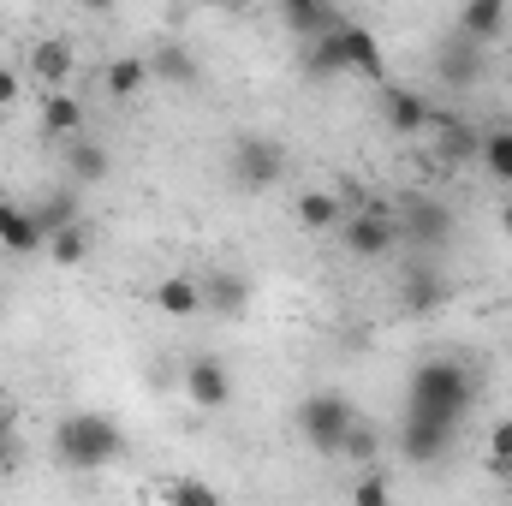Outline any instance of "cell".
Segmentation results:
<instances>
[{
  "instance_id": "6da1fadb",
  "label": "cell",
  "mask_w": 512,
  "mask_h": 506,
  "mask_svg": "<svg viewBox=\"0 0 512 506\" xmlns=\"http://www.w3.org/2000/svg\"><path fill=\"white\" fill-rule=\"evenodd\" d=\"M477 405V376L453 358H429L405 381V411L417 417H441V423H465V411Z\"/></svg>"
},
{
  "instance_id": "7a4b0ae2",
  "label": "cell",
  "mask_w": 512,
  "mask_h": 506,
  "mask_svg": "<svg viewBox=\"0 0 512 506\" xmlns=\"http://www.w3.org/2000/svg\"><path fill=\"white\" fill-rule=\"evenodd\" d=\"M54 459L66 471H102V465L126 459V429L102 411H66L54 423Z\"/></svg>"
},
{
  "instance_id": "3957f363",
  "label": "cell",
  "mask_w": 512,
  "mask_h": 506,
  "mask_svg": "<svg viewBox=\"0 0 512 506\" xmlns=\"http://www.w3.org/2000/svg\"><path fill=\"white\" fill-rule=\"evenodd\" d=\"M352 399L346 393H310L304 405H298V429H304V441L316 447V453H328V459H340V441H346V429H352Z\"/></svg>"
},
{
  "instance_id": "277c9868",
  "label": "cell",
  "mask_w": 512,
  "mask_h": 506,
  "mask_svg": "<svg viewBox=\"0 0 512 506\" xmlns=\"http://www.w3.org/2000/svg\"><path fill=\"white\" fill-rule=\"evenodd\" d=\"M340 245H346L352 256H364V262H382V256L399 251V215L382 209V203L352 209V215L340 221Z\"/></svg>"
},
{
  "instance_id": "5b68a950",
  "label": "cell",
  "mask_w": 512,
  "mask_h": 506,
  "mask_svg": "<svg viewBox=\"0 0 512 506\" xmlns=\"http://www.w3.org/2000/svg\"><path fill=\"white\" fill-rule=\"evenodd\" d=\"M286 173V149L274 137H239L233 155H227V179L233 191H274Z\"/></svg>"
},
{
  "instance_id": "8992f818",
  "label": "cell",
  "mask_w": 512,
  "mask_h": 506,
  "mask_svg": "<svg viewBox=\"0 0 512 506\" xmlns=\"http://www.w3.org/2000/svg\"><path fill=\"white\" fill-rule=\"evenodd\" d=\"M453 239V209L441 197H411L399 209V245H423V251H441Z\"/></svg>"
},
{
  "instance_id": "52a82bcc",
  "label": "cell",
  "mask_w": 512,
  "mask_h": 506,
  "mask_svg": "<svg viewBox=\"0 0 512 506\" xmlns=\"http://www.w3.org/2000/svg\"><path fill=\"white\" fill-rule=\"evenodd\" d=\"M453 429H459V423H441V417H417V411H405V423H399V459H411V465H435V459H447Z\"/></svg>"
},
{
  "instance_id": "ba28073f",
  "label": "cell",
  "mask_w": 512,
  "mask_h": 506,
  "mask_svg": "<svg viewBox=\"0 0 512 506\" xmlns=\"http://www.w3.org/2000/svg\"><path fill=\"white\" fill-rule=\"evenodd\" d=\"M447 298H453V280H447L435 262H417V268L399 274V310H405V316H435Z\"/></svg>"
},
{
  "instance_id": "9c48e42d",
  "label": "cell",
  "mask_w": 512,
  "mask_h": 506,
  "mask_svg": "<svg viewBox=\"0 0 512 506\" xmlns=\"http://www.w3.org/2000/svg\"><path fill=\"white\" fill-rule=\"evenodd\" d=\"M435 72H441V78H447L453 90H471V84H477V78L489 72V48L453 30V36H447V42L435 48Z\"/></svg>"
},
{
  "instance_id": "30bf717a",
  "label": "cell",
  "mask_w": 512,
  "mask_h": 506,
  "mask_svg": "<svg viewBox=\"0 0 512 506\" xmlns=\"http://www.w3.org/2000/svg\"><path fill=\"white\" fill-rule=\"evenodd\" d=\"M340 54H346V72H364L370 84H387V60H382V42H376V30L370 24H352V18H340Z\"/></svg>"
},
{
  "instance_id": "8fae6325",
  "label": "cell",
  "mask_w": 512,
  "mask_h": 506,
  "mask_svg": "<svg viewBox=\"0 0 512 506\" xmlns=\"http://www.w3.org/2000/svg\"><path fill=\"white\" fill-rule=\"evenodd\" d=\"M203 310L221 316V322H239V316L251 310V280H245L239 268H209V280H203Z\"/></svg>"
},
{
  "instance_id": "7c38bea8",
  "label": "cell",
  "mask_w": 512,
  "mask_h": 506,
  "mask_svg": "<svg viewBox=\"0 0 512 506\" xmlns=\"http://www.w3.org/2000/svg\"><path fill=\"white\" fill-rule=\"evenodd\" d=\"M185 399H191L197 411H221V405L233 399L227 364H221V358H191V364H185Z\"/></svg>"
},
{
  "instance_id": "4fadbf2b",
  "label": "cell",
  "mask_w": 512,
  "mask_h": 506,
  "mask_svg": "<svg viewBox=\"0 0 512 506\" xmlns=\"http://www.w3.org/2000/svg\"><path fill=\"white\" fill-rule=\"evenodd\" d=\"M42 90H60L72 72H78V54H72V42L66 36H42L36 48H30V66H24Z\"/></svg>"
},
{
  "instance_id": "5bb4252c",
  "label": "cell",
  "mask_w": 512,
  "mask_h": 506,
  "mask_svg": "<svg viewBox=\"0 0 512 506\" xmlns=\"http://www.w3.org/2000/svg\"><path fill=\"white\" fill-rule=\"evenodd\" d=\"M382 120L399 137H423L429 131V120H435V108L417 96V90H399V84H382Z\"/></svg>"
},
{
  "instance_id": "9a60e30c",
  "label": "cell",
  "mask_w": 512,
  "mask_h": 506,
  "mask_svg": "<svg viewBox=\"0 0 512 506\" xmlns=\"http://www.w3.org/2000/svg\"><path fill=\"white\" fill-rule=\"evenodd\" d=\"M149 78H161L167 90H197L203 84V66H197V54L185 42H161L149 54Z\"/></svg>"
},
{
  "instance_id": "2e32d148",
  "label": "cell",
  "mask_w": 512,
  "mask_h": 506,
  "mask_svg": "<svg viewBox=\"0 0 512 506\" xmlns=\"http://www.w3.org/2000/svg\"><path fill=\"white\" fill-rule=\"evenodd\" d=\"M429 131H435V155H441L447 167H459V161H471V155L483 149L477 126H471V120H459V114H435Z\"/></svg>"
},
{
  "instance_id": "e0dca14e",
  "label": "cell",
  "mask_w": 512,
  "mask_h": 506,
  "mask_svg": "<svg viewBox=\"0 0 512 506\" xmlns=\"http://www.w3.org/2000/svg\"><path fill=\"white\" fill-rule=\"evenodd\" d=\"M507 12H512V0H465L453 30L489 48V42H501V30H507Z\"/></svg>"
},
{
  "instance_id": "ac0fdd59",
  "label": "cell",
  "mask_w": 512,
  "mask_h": 506,
  "mask_svg": "<svg viewBox=\"0 0 512 506\" xmlns=\"http://www.w3.org/2000/svg\"><path fill=\"white\" fill-rule=\"evenodd\" d=\"M66 173H72V185H102L108 173H114V155L96 143V137H66Z\"/></svg>"
},
{
  "instance_id": "d6986e66",
  "label": "cell",
  "mask_w": 512,
  "mask_h": 506,
  "mask_svg": "<svg viewBox=\"0 0 512 506\" xmlns=\"http://www.w3.org/2000/svg\"><path fill=\"white\" fill-rule=\"evenodd\" d=\"M84 131V102L60 84V90H48V102H42V137L48 143H66V137H78Z\"/></svg>"
},
{
  "instance_id": "ffe728a7",
  "label": "cell",
  "mask_w": 512,
  "mask_h": 506,
  "mask_svg": "<svg viewBox=\"0 0 512 506\" xmlns=\"http://www.w3.org/2000/svg\"><path fill=\"white\" fill-rule=\"evenodd\" d=\"M155 310L173 316V322L203 316V280H191V274H167V280L155 286Z\"/></svg>"
},
{
  "instance_id": "44dd1931",
  "label": "cell",
  "mask_w": 512,
  "mask_h": 506,
  "mask_svg": "<svg viewBox=\"0 0 512 506\" xmlns=\"http://www.w3.org/2000/svg\"><path fill=\"white\" fill-rule=\"evenodd\" d=\"M334 30H340V24H334ZM334 30L304 36V78H310V84H328V78L346 72V54H340V36H334Z\"/></svg>"
},
{
  "instance_id": "7402d4cb",
  "label": "cell",
  "mask_w": 512,
  "mask_h": 506,
  "mask_svg": "<svg viewBox=\"0 0 512 506\" xmlns=\"http://www.w3.org/2000/svg\"><path fill=\"white\" fill-rule=\"evenodd\" d=\"M0 245H6V251H18V256H30V251H42V245H48V233L36 227V215H30V209L0 203Z\"/></svg>"
},
{
  "instance_id": "603a6c76",
  "label": "cell",
  "mask_w": 512,
  "mask_h": 506,
  "mask_svg": "<svg viewBox=\"0 0 512 506\" xmlns=\"http://www.w3.org/2000/svg\"><path fill=\"white\" fill-rule=\"evenodd\" d=\"M340 221H346L340 191H304L298 197V227L304 233H340Z\"/></svg>"
},
{
  "instance_id": "cb8c5ba5",
  "label": "cell",
  "mask_w": 512,
  "mask_h": 506,
  "mask_svg": "<svg viewBox=\"0 0 512 506\" xmlns=\"http://www.w3.org/2000/svg\"><path fill=\"white\" fill-rule=\"evenodd\" d=\"M102 84H108V96L126 102V96H137V90L149 84V60H143V54H120V60H108V66H102Z\"/></svg>"
},
{
  "instance_id": "d4e9b609",
  "label": "cell",
  "mask_w": 512,
  "mask_h": 506,
  "mask_svg": "<svg viewBox=\"0 0 512 506\" xmlns=\"http://www.w3.org/2000/svg\"><path fill=\"white\" fill-rule=\"evenodd\" d=\"M340 459H352V465H376V459H382V435H376V423L352 417V429H346V441H340Z\"/></svg>"
},
{
  "instance_id": "484cf974",
  "label": "cell",
  "mask_w": 512,
  "mask_h": 506,
  "mask_svg": "<svg viewBox=\"0 0 512 506\" xmlns=\"http://www.w3.org/2000/svg\"><path fill=\"white\" fill-rule=\"evenodd\" d=\"M30 215H36V227H42V233H60V227H72V221H78V197H72V191H48Z\"/></svg>"
},
{
  "instance_id": "4316f807",
  "label": "cell",
  "mask_w": 512,
  "mask_h": 506,
  "mask_svg": "<svg viewBox=\"0 0 512 506\" xmlns=\"http://www.w3.org/2000/svg\"><path fill=\"white\" fill-rule=\"evenodd\" d=\"M48 256H54L60 268H78V262L90 256V233H84V221H72V227L48 233Z\"/></svg>"
},
{
  "instance_id": "83f0119b",
  "label": "cell",
  "mask_w": 512,
  "mask_h": 506,
  "mask_svg": "<svg viewBox=\"0 0 512 506\" xmlns=\"http://www.w3.org/2000/svg\"><path fill=\"white\" fill-rule=\"evenodd\" d=\"M477 155H483V167H489L495 185H512V131H489Z\"/></svg>"
},
{
  "instance_id": "f1b7e54d",
  "label": "cell",
  "mask_w": 512,
  "mask_h": 506,
  "mask_svg": "<svg viewBox=\"0 0 512 506\" xmlns=\"http://www.w3.org/2000/svg\"><path fill=\"white\" fill-rule=\"evenodd\" d=\"M161 501H179V506H215V501H221V489H209V483H191V477H179V483H161Z\"/></svg>"
},
{
  "instance_id": "f546056e",
  "label": "cell",
  "mask_w": 512,
  "mask_h": 506,
  "mask_svg": "<svg viewBox=\"0 0 512 506\" xmlns=\"http://www.w3.org/2000/svg\"><path fill=\"white\" fill-rule=\"evenodd\" d=\"M489 471L495 477H512V417L495 423V435H489Z\"/></svg>"
},
{
  "instance_id": "4dcf8cb0",
  "label": "cell",
  "mask_w": 512,
  "mask_h": 506,
  "mask_svg": "<svg viewBox=\"0 0 512 506\" xmlns=\"http://www.w3.org/2000/svg\"><path fill=\"white\" fill-rule=\"evenodd\" d=\"M387 501H393V483H387L382 471H370V477L352 483V506H387Z\"/></svg>"
},
{
  "instance_id": "1f68e13d",
  "label": "cell",
  "mask_w": 512,
  "mask_h": 506,
  "mask_svg": "<svg viewBox=\"0 0 512 506\" xmlns=\"http://www.w3.org/2000/svg\"><path fill=\"white\" fill-rule=\"evenodd\" d=\"M18 90H24V78H18L12 66H0V114H6V108H18Z\"/></svg>"
},
{
  "instance_id": "d6a6232c",
  "label": "cell",
  "mask_w": 512,
  "mask_h": 506,
  "mask_svg": "<svg viewBox=\"0 0 512 506\" xmlns=\"http://www.w3.org/2000/svg\"><path fill=\"white\" fill-rule=\"evenodd\" d=\"M18 453H24V447H18V423H0V471L18 465Z\"/></svg>"
},
{
  "instance_id": "836d02e7",
  "label": "cell",
  "mask_w": 512,
  "mask_h": 506,
  "mask_svg": "<svg viewBox=\"0 0 512 506\" xmlns=\"http://www.w3.org/2000/svg\"><path fill=\"white\" fill-rule=\"evenodd\" d=\"M274 6H280L286 18H304V12H310V6H322V0H274Z\"/></svg>"
},
{
  "instance_id": "e575fe53",
  "label": "cell",
  "mask_w": 512,
  "mask_h": 506,
  "mask_svg": "<svg viewBox=\"0 0 512 506\" xmlns=\"http://www.w3.org/2000/svg\"><path fill=\"white\" fill-rule=\"evenodd\" d=\"M78 6H84V12H114L120 0H78Z\"/></svg>"
},
{
  "instance_id": "d590c367",
  "label": "cell",
  "mask_w": 512,
  "mask_h": 506,
  "mask_svg": "<svg viewBox=\"0 0 512 506\" xmlns=\"http://www.w3.org/2000/svg\"><path fill=\"white\" fill-rule=\"evenodd\" d=\"M0 423H12V399L6 393H0Z\"/></svg>"
},
{
  "instance_id": "8d00e7d4",
  "label": "cell",
  "mask_w": 512,
  "mask_h": 506,
  "mask_svg": "<svg viewBox=\"0 0 512 506\" xmlns=\"http://www.w3.org/2000/svg\"><path fill=\"white\" fill-rule=\"evenodd\" d=\"M501 227H507V233H512V203H507V209H501Z\"/></svg>"
},
{
  "instance_id": "74e56055",
  "label": "cell",
  "mask_w": 512,
  "mask_h": 506,
  "mask_svg": "<svg viewBox=\"0 0 512 506\" xmlns=\"http://www.w3.org/2000/svg\"><path fill=\"white\" fill-rule=\"evenodd\" d=\"M227 6H256V0H227Z\"/></svg>"
},
{
  "instance_id": "f35d334b",
  "label": "cell",
  "mask_w": 512,
  "mask_h": 506,
  "mask_svg": "<svg viewBox=\"0 0 512 506\" xmlns=\"http://www.w3.org/2000/svg\"><path fill=\"white\" fill-rule=\"evenodd\" d=\"M0 316H6V298H0Z\"/></svg>"
}]
</instances>
